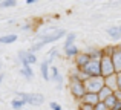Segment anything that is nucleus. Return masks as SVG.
I'll return each instance as SVG.
<instances>
[{
	"label": "nucleus",
	"instance_id": "nucleus-1",
	"mask_svg": "<svg viewBox=\"0 0 121 110\" xmlns=\"http://www.w3.org/2000/svg\"><path fill=\"white\" fill-rule=\"evenodd\" d=\"M68 34H69V32H68V29H65V28H57V29L54 31L52 34H49V35L43 37L41 40H37V41L34 43L32 46H31L29 51H32L34 54H35V52H39V51H40V49H43L44 46H48V45H51V43H55V41H58V40L65 38Z\"/></svg>",
	"mask_w": 121,
	"mask_h": 110
},
{
	"label": "nucleus",
	"instance_id": "nucleus-2",
	"mask_svg": "<svg viewBox=\"0 0 121 110\" xmlns=\"http://www.w3.org/2000/svg\"><path fill=\"white\" fill-rule=\"evenodd\" d=\"M68 89H69V93L72 95V98L75 101L80 102L83 99V96L86 95V89H84V83L77 78H72L69 77V83H68Z\"/></svg>",
	"mask_w": 121,
	"mask_h": 110
},
{
	"label": "nucleus",
	"instance_id": "nucleus-3",
	"mask_svg": "<svg viewBox=\"0 0 121 110\" xmlns=\"http://www.w3.org/2000/svg\"><path fill=\"white\" fill-rule=\"evenodd\" d=\"M15 96H17V98H22L26 104L34 106V107H40L44 102V95L43 93H39V92L26 93V92H20V90H18V92H15Z\"/></svg>",
	"mask_w": 121,
	"mask_h": 110
},
{
	"label": "nucleus",
	"instance_id": "nucleus-4",
	"mask_svg": "<svg viewBox=\"0 0 121 110\" xmlns=\"http://www.w3.org/2000/svg\"><path fill=\"white\" fill-rule=\"evenodd\" d=\"M101 77L103 78H107L110 75L117 73L115 72V66H113V61H112V57L107 54L106 51L103 49V58H101Z\"/></svg>",
	"mask_w": 121,
	"mask_h": 110
},
{
	"label": "nucleus",
	"instance_id": "nucleus-5",
	"mask_svg": "<svg viewBox=\"0 0 121 110\" xmlns=\"http://www.w3.org/2000/svg\"><path fill=\"white\" fill-rule=\"evenodd\" d=\"M104 87V78L103 77H97V78H87L84 81V89L86 93H97Z\"/></svg>",
	"mask_w": 121,
	"mask_h": 110
},
{
	"label": "nucleus",
	"instance_id": "nucleus-6",
	"mask_svg": "<svg viewBox=\"0 0 121 110\" xmlns=\"http://www.w3.org/2000/svg\"><path fill=\"white\" fill-rule=\"evenodd\" d=\"M103 49H104V51H106L110 57H112L113 66H115V72H117V73H120V72H121V49L118 48V45L106 46V48H103Z\"/></svg>",
	"mask_w": 121,
	"mask_h": 110
},
{
	"label": "nucleus",
	"instance_id": "nucleus-7",
	"mask_svg": "<svg viewBox=\"0 0 121 110\" xmlns=\"http://www.w3.org/2000/svg\"><path fill=\"white\" fill-rule=\"evenodd\" d=\"M87 78H97V77H101V63L100 61H95V60H91L84 67L81 69Z\"/></svg>",
	"mask_w": 121,
	"mask_h": 110
},
{
	"label": "nucleus",
	"instance_id": "nucleus-8",
	"mask_svg": "<svg viewBox=\"0 0 121 110\" xmlns=\"http://www.w3.org/2000/svg\"><path fill=\"white\" fill-rule=\"evenodd\" d=\"M17 58H18V61H20V64H22V66H23V64L32 66V64H35V63L39 61L37 55L34 54L32 51H23V49L17 52Z\"/></svg>",
	"mask_w": 121,
	"mask_h": 110
},
{
	"label": "nucleus",
	"instance_id": "nucleus-9",
	"mask_svg": "<svg viewBox=\"0 0 121 110\" xmlns=\"http://www.w3.org/2000/svg\"><path fill=\"white\" fill-rule=\"evenodd\" d=\"M89 61H91V57H89L87 52H80V54H78V55L74 58V67L83 69Z\"/></svg>",
	"mask_w": 121,
	"mask_h": 110
},
{
	"label": "nucleus",
	"instance_id": "nucleus-10",
	"mask_svg": "<svg viewBox=\"0 0 121 110\" xmlns=\"http://www.w3.org/2000/svg\"><path fill=\"white\" fill-rule=\"evenodd\" d=\"M104 86H106L107 89H110L112 92L118 90V78H117V73H113V75H110V77L104 78Z\"/></svg>",
	"mask_w": 121,
	"mask_h": 110
},
{
	"label": "nucleus",
	"instance_id": "nucleus-11",
	"mask_svg": "<svg viewBox=\"0 0 121 110\" xmlns=\"http://www.w3.org/2000/svg\"><path fill=\"white\" fill-rule=\"evenodd\" d=\"M49 72H51V81L57 83V86H58V84H63V75L60 73V70H58L57 66H51Z\"/></svg>",
	"mask_w": 121,
	"mask_h": 110
},
{
	"label": "nucleus",
	"instance_id": "nucleus-12",
	"mask_svg": "<svg viewBox=\"0 0 121 110\" xmlns=\"http://www.w3.org/2000/svg\"><path fill=\"white\" fill-rule=\"evenodd\" d=\"M81 102H84V104H89V106H92V107H95V106L100 102V98H98L97 93H86V95L83 96Z\"/></svg>",
	"mask_w": 121,
	"mask_h": 110
},
{
	"label": "nucleus",
	"instance_id": "nucleus-13",
	"mask_svg": "<svg viewBox=\"0 0 121 110\" xmlns=\"http://www.w3.org/2000/svg\"><path fill=\"white\" fill-rule=\"evenodd\" d=\"M91 57V60H95V61H101V58H103V48H92L89 49V51H86Z\"/></svg>",
	"mask_w": 121,
	"mask_h": 110
},
{
	"label": "nucleus",
	"instance_id": "nucleus-14",
	"mask_svg": "<svg viewBox=\"0 0 121 110\" xmlns=\"http://www.w3.org/2000/svg\"><path fill=\"white\" fill-rule=\"evenodd\" d=\"M75 40H77V34L75 32H69L68 35L65 37V41H63V51L68 49V48H71V46H74Z\"/></svg>",
	"mask_w": 121,
	"mask_h": 110
},
{
	"label": "nucleus",
	"instance_id": "nucleus-15",
	"mask_svg": "<svg viewBox=\"0 0 121 110\" xmlns=\"http://www.w3.org/2000/svg\"><path fill=\"white\" fill-rule=\"evenodd\" d=\"M107 35L110 37L112 40H121V31H120V26H109L106 29Z\"/></svg>",
	"mask_w": 121,
	"mask_h": 110
},
{
	"label": "nucleus",
	"instance_id": "nucleus-16",
	"mask_svg": "<svg viewBox=\"0 0 121 110\" xmlns=\"http://www.w3.org/2000/svg\"><path fill=\"white\" fill-rule=\"evenodd\" d=\"M20 75L23 78H26L28 81H31L34 78V70H32V67L31 66H28V64H23L22 66V69H20Z\"/></svg>",
	"mask_w": 121,
	"mask_h": 110
},
{
	"label": "nucleus",
	"instance_id": "nucleus-17",
	"mask_svg": "<svg viewBox=\"0 0 121 110\" xmlns=\"http://www.w3.org/2000/svg\"><path fill=\"white\" fill-rule=\"evenodd\" d=\"M63 52H65V57H66V58H71V60H74V58H75V57H77L78 54H80L81 51H80V48H78L77 45H74V46H71V48L65 49Z\"/></svg>",
	"mask_w": 121,
	"mask_h": 110
},
{
	"label": "nucleus",
	"instance_id": "nucleus-18",
	"mask_svg": "<svg viewBox=\"0 0 121 110\" xmlns=\"http://www.w3.org/2000/svg\"><path fill=\"white\" fill-rule=\"evenodd\" d=\"M17 38H18L17 34H6V35L0 37V45H12L17 41Z\"/></svg>",
	"mask_w": 121,
	"mask_h": 110
},
{
	"label": "nucleus",
	"instance_id": "nucleus-19",
	"mask_svg": "<svg viewBox=\"0 0 121 110\" xmlns=\"http://www.w3.org/2000/svg\"><path fill=\"white\" fill-rule=\"evenodd\" d=\"M49 69H51V66L48 64V63L43 61L40 64V73H41V77H43L44 81H51V72H49Z\"/></svg>",
	"mask_w": 121,
	"mask_h": 110
},
{
	"label": "nucleus",
	"instance_id": "nucleus-20",
	"mask_svg": "<svg viewBox=\"0 0 121 110\" xmlns=\"http://www.w3.org/2000/svg\"><path fill=\"white\" fill-rule=\"evenodd\" d=\"M25 106H26V102H25L22 98H17V96H15V98L11 99V107L14 110H23Z\"/></svg>",
	"mask_w": 121,
	"mask_h": 110
},
{
	"label": "nucleus",
	"instance_id": "nucleus-21",
	"mask_svg": "<svg viewBox=\"0 0 121 110\" xmlns=\"http://www.w3.org/2000/svg\"><path fill=\"white\" fill-rule=\"evenodd\" d=\"M112 93H113L112 90H110V89H107V87L104 86L103 89H101L100 92H98V98H100V102H104V101H106V99L109 98L110 95H112Z\"/></svg>",
	"mask_w": 121,
	"mask_h": 110
},
{
	"label": "nucleus",
	"instance_id": "nucleus-22",
	"mask_svg": "<svg viewBox=\"0 0 121 110\" xmlns=\"http://www.w3.org/2000/svg\"><path fill=\"white\" fill-rule=\"evenodd\" d=\"M57 55H58L57 49H51V51L46 54V57H44V63H48L49 66H52V61L55 60V57H57Z\"/></svg>",
	"mask_w": 121,
	"mask_h": 110
},
{
	"label": "nucleus",
	"instance_id": "nucleus-23",
	"mask_svg": "<svg viewBox=\"0 0 121 110\" xmlns=\"http://www.w3.org/2000/svg\"><path fill=\"white\" fill-rule=\"evenodd\" d=\"M117 102H118V101H117V98L113 96V93H112V95H110L109 98H107L106 101H104V106L107 107V110H112V109L117 106Z\"/></svg>",
	"mask_w": 121,
	"mask_h": 110
},
{
	"label": "nucleus",
	"instance_id": "nucleus-24",
	"mask_svg": "<svg viewBox=\"0 0 121 110\" xmlns=\"http://www.w3.org/2000/svg\"><path fill=\"white\" fill-rule=\"evenodd\" d=\"M15 5H17V2H15V0H3V2H0V8H2V9L15 8Z\"/></svg>",
	"mask_w": 121,
	"mask_h": 110
},
{
	"label": "nucleus",
	"instance_id": "nucleus-25",
	"mask_svg": "<svg viewBox=\"0 0 121 110\" xmlns=\"http://www.w3.org/2000/svg\"><path fill=\"white\" fill-rule=\"evenodd\" d=\"M49 109H51V110H63V107H61V106H60L57 101H51V102H49Z\"/></svg>",
	"mask_w": 121,
	"mask_h": 110
},
{
	"label": "nucleus",
	"instance_id": "nucleus-26",
	"mask_svg": "<svg viewBox=\"0 0 121 110\" xmlns=\"http://www.w3.org/2000/svg\"><path fill=\"white\" fill-rule=\"evenodd\" d=\"M78 110H94V107L89 104H84V102H78Z\"/></svg>",
	"mask_w": 121,
	"mask_h": 110
},
{
	"label": "nucleus",
	"instance_id": "nucleus-27",
	"mask_svg": "<svg viewBox=\"0 0 121 110\" xmlns=\"http://www.w3.org/2000/svg\"><path fill=\"white\" fill-rule=\"evenodd\" d=\"M94 110H107V107L104 106V102H98V104L94 107Z\"/></svg>",
	"mask_w": 121,
	"mask_h": 110
},
{
	"label": "nucleus",
	"instance_id": "nucleus-28",
	"mask_svg": "<svg viewBox=\"0 0 121 110\" xmlns=\"http://www.w3.org/2000/svg\"><path fill=\"white\" fill-rule=\"evenodd\" d=\"M113 96L117 98L118 102H121V90H115V92H113Z\"/></svg>",
	"mask_w": 121,
	"mask_h": 110
},
{
	"label": "nucleus",
	"instance_id": "nucleus-29",
	"mask_svg": "<svg viewBox=\"0 0 121 110\" xmlns=\"http://www.w3.org/2000/svg\"><path fill=\"white\" fill-rule=\"evenodd\" d=\"M117 78H118V90H121V72L117 73Z\"/></svg>",
	"mask_w": 121,
	"mask_h": 110
},
{
	"label": "nucleus",
	"instance_id": "nucleus-30",
	"mask_svg": "<svg viewBox=\"0 0 121 110\" xmlns=\"http://www.w3.org/2000/svg\"><path fill=\"white\" fill-rule=\"evenodd\" d=\"M112 110H121V102H117V106H115Z\"/></svg>",
	"mask_w": 121,
	"mask_h": 110
},
{
	"label": "nucleus",
	"instance_id": "nucleus-31",
	"mask_svg": "<svg viewBox=\"0 0 121 110\" xmlns=\"http://www.w3.org/2000/svg\"><path fill=\"white\" fill-rule=\"evenodd\" d=\"M3 80H5V72H2V73H0V84L3 83Z\"/></svg>",
	"mask_w": 121,
	"mask_h": 110
},
{
	"label": "nucleus",
	"instance_id": "nucleus-32",
	"mask_svg": "<svg viewBox=\"0 0 121 110\" xmlns=\"http://www.w3.org/2000/svg\"><path fill=\"white\" fill-rule=\"evenodd\" d=\"M25 3H26V5H34V3H35V0H26Z\"/></svg>",
	"mask_w": 121,
	"mask_h": 110
},
{
	"label": "nucleus",
	"instance_id": "nucleus-33",
	"mask_svg": "<svg viewBox=\"0 0 121 110\" xmlns=\"http://www.w3.org/2000/svg\"><path fill=\"white\" fill-rule=\"evenodd\" d=\"M2 69H3V63L0 61V70H2ZM0 73H2V72H0Z\"/></svg>",
	"mask_w": 121,
	"mask_h": 110
},
{
	"label": "nucleus",
	"instance_id": "nucleus-34",
	"mask_svg": "<svg viewBox=\"0 0 121 110\" xmlns=\"http://www.w3.org/2000/svg\"><path fill=\"white\" fill-rule=\"evenodd\" d=\"M118 48H120V49H121V43H118Z\"/></svg>",
	"mask_w": 121,
	"mask_h": 110
},
{
	"label": "nucleus",
	"instance_id": "nucleus-35",
	"mask_svg": "<svg viewBox=\"0 0 121 110\" xmlns=\"http://www.w3.org/2000/svg\"><path fill=\"white\" fill-rule=\"evenodd\" d=\"M120 31H121V26H120Z\"/></svg>",
	"mask_w": 121,
	"mask_h": 110
}]
</instances>
